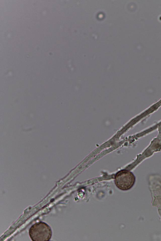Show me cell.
Here are the masks:
<instances>
[{"label":"cell","mask_w":161,"mask_h":241,"mask_svg":"<svg viewBox=\"0 0 161 241\" xmlns=\"http://www.w3.org/2000/svg\"><path fill=\"white\" fill-rule=\"evenodd\" d=\"M29 234L33 241H49L51 238L52 232L51 228L48 224L40 222L35 223L31 227Z\"/></svg>","instance_id":"cell-1"},{"label":"cell","mask_w":161,"mask_h":241,"mask_svg":"<svg viewBox=\"0 0 161 241\" xmlns=\"http://www.w3.org/2000/svg\"><path fill=\"white\" fill-rule=\"evenodd\" d=\"M135 181L133 174L128 170H122L119 171L115 177L114 182L117 187L123 190L131 189Z\"/></svg>","instance_id":"cell-2"}]
</instances>
